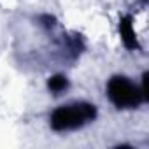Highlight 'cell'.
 I'll list each match as a JSON object with an SVG mask.
<instances>
[{
  "mask_svg": "<svg viewBox=\"0 0 149 149\" xmlns=\"http://www.w3.org/2000/svg\"><path fill=\"white\" fill-rule=\"evenodd\" d=\"M95 118V109L86 104H68L58 107L51 116V125L56 130H79Z\"/></svg>",
  "mask_w": 149,
  "mask_h": 149,
  "instance_id": "1",
  "label": "cell"
}]
</instances>
